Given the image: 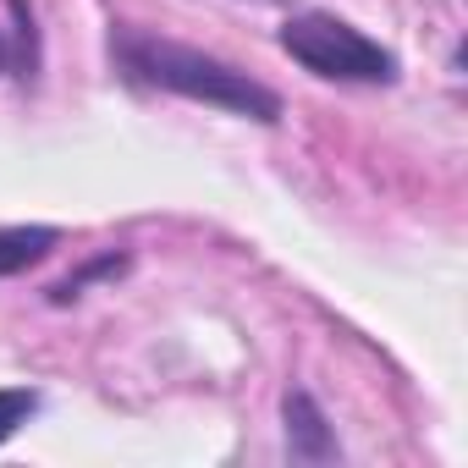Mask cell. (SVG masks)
I'll list each match as a JSON object with an SVG mask.
<instances>
[{"instance_id": "obj_7", "label": "cell", "mask_w": 468, "mask_h": 468, "mask_svg": "<svg viewBox=\"0 0 468 468\" xmlns=\"http://www.w3.org/2000/svg\"><path fill=\"white\" fill-rule=\"evenodd\" d=\"M0 67H6V39H0Z\"/></svg>"}, {"instance_id": "obj_1", "label": "cell", "mask_w": 468, "mask_h": 468, "mask_svg": "<svg viewBox=\"0 0 468 468\" xmlns=\"http://www.w3.org/2000/svg\"><path fill=\"white\" fill-rule=\"evenodd\" d=\"M111 50H116V61L133 83L165 89L176 100H193V105H209V111H226V116H249V122H265V127L282 122V94L276 89H265L260 78L226 67V61H215L193 45L138 34V28H116Z\"/></svg>"}, {"instance_id": "obj_4", "label": "cell", "mask_w": 468, "mask_h": 468, "mask_svg": "<svg viewBox=\"0 0 468 468\" xmlns=\"http://www.w3.org/2000/svg\"><path fill=\"white\" fill-rule=\"evenodd\" d=\"M56 243H61L56 226H0V282H12V276L34 271L39 260H50Z\"/></svg>"}, {"instance_id": "obj_5", "label": "cell", "mask_w": 468, "mask_h": 468, "mask_svg": "<svg viewBox=\"0 0 468 468\" xmlns=\"http://www.w3.org/2000/svg\"><path fill=\"white\" fill-rule=\"evenodd\" d=\"M122 271H127V254H116V249H111V254L89 260L83 271H72L67 282H56V287H50V303H72V298H83L94 282H105V276H122Z\"/></svg>"}, {"instance_id": "obj_3", "label": "cell", "mask_w": 468, "mask_h": 468, "mask_svg": "<svg viewBox=\"0 0 468 468\" xmlns=\"http://www.w3.org/2000/svg\"><path fill=\"white\" fill-rule=\"evenodd\" d=\"M282 419H287V452H292L298 463H336V457H342L336 430H331L325 408H320L309 391H287Z\"/></svg>"}, {"instance_id": "obj_2", "label": "cell", "mask_w": 468, "mask_h": 468, "mask_svg": "<svg viewBox=\"0 0 468 468\" xmlns=\"http://www.w3.org/2000/svg\"><path fill=\"white\" fill-rule=\"evenodd\" d=\"M282 50L325 83H397V56L336 12H298L282 23Z\"/></svg>"}, {"instance_id": "obj_6", "label": "cell", "mask_w": 468, "mask_h": 468, "mask_svg": "<svg viewBox=\"0 0 468 468\" xmlns=\"http://www.w3.org/2000/svg\"><path fill=\"white\" fill-rule=\"evenodd\" d=\"M34 413H39V391L34 386H0V446H6Z\"/></svg>"}]
</instances>
